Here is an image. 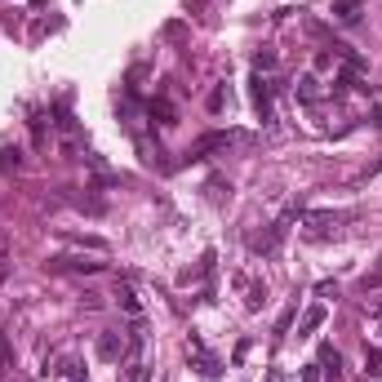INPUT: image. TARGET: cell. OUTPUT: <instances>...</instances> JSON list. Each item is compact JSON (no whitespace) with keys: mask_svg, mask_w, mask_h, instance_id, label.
<instances>
[{"mask_svg":"<svg viewBox=\"0 0 382 382\" xmlns=\"http://www.w3.org/2000/svg\"><path fill=\"white\" fill-rule=\"evenodd\" d=\"M45 5H49V0H32V9H45Z\"/></svg>","mask_w":382,"mask_h":382,"instance_id":"603a6c76","label":"cell"},{"mask_svg":"<svg viewBox=\"0 0 382 382\" xmlns=\"http://www.w3.org/2000/svg\"><path fill=\"white\" fill-rule=\"evenodd\" d=\"M302 222H307L311 231H333V227L342 222V213H302Z\"/></svg>","mask_w":382,"mask_h":382,"instance_id":"7c38bea8","label":"cell"},{"mask_svg":"<svg viewBox=\"0 0 382 382\" xmlns=\"http://www.w3.org/2000/svg\"><path fill=\"white\" fill-rule=\"evenodd\" d=\"M365 5L369 0H338V5H333V18H338V23H356Z\"/></svg>","mask_w":382,"mask_h":382,"instance_id":"8fae6325","label":"cell"},{"mask_svg":"<svg viewBox=\"0 0 382 382\" xmlns=\"http://www.w3.org/2000/svg\"><path fill=\"white\" fill-rule=\"evenodd\" d=\"M249 85H254V111H258V120H263V125H276V107H272L276 85L263 76V71H254V80H249Z\"/></svg>","mask_w":382,"mask_h":382,"instance_id":"6da1fadb","label":"cell"},{"mask_svg":"<svg viewBox=\"0 0 382 382\" xmlns=\"http://www.w3.org/2000/svg\"><path fill=\"white\" fill-rule=\"evenodd\" d=\"M254 71H276V49H258L254 53Z\"/></svg>","mask_w":382,"mask_h":382,"instance_id":"2e32d148","label":"cell"},{"mask_svg":"<svg viewBox=\"0 0 382 382\" xmlns=\"http://www.w3.org/2000/svg\"><path fill=\"white\" fill-rule=\"evenodd\" d=\"M222 107H227V89L218 85V89H213V94H209V111H213V116H218Z\"/></svg>","mask_w":382,"mask_h":382,"instance_id":"44dd1931","label":"cell"},{"mask_svg":"<svg viewBox=\"0 0 382 382\" xmlns=\"http://www.w3.org/2000/svg\"><path fill=\"white\" fill-rule=\"evenodd\" d=\"M263 302H267V289H263V285H249V298H245V307H249V311H258Z\"/></svg>","mask_w":382,"mask_h":382,"instance_id":"ac0fdd59","label":"cell"},{"mask_svg":"<svg viewBox=\"0 0 382 382\" xmlns=\"http://www.w3.org/2000/svg\"><path fill=\"white\" fill-rule=\"evenodd\" d=\"M374 174H382V160H378V165H374V169H369V178H374Z\"/></svg>","mask_w":382,"mask_h":382,"instance_id":"cb8c5ba5","label":"cell"},{"mask_svg":"<svg viewBox=\"0 0 382 382\" xmlns=\"http://www.w3.org/2000/svg\"><path fill=\"white\" fill-rule=\"evenodd\" d=\"M49 272H85V276H94V272H102V263H85V258L58 254V258H49Z\"/></svg>","mask_w":382,"mask_h":382,"instance_id":"8992f818","label":"cell"},{"mask_svg":"<svg viewBox=\"0 0 382 382\" xmlns=\"http://www.w3.org/2000/svg\"><path fill=\"white\" fill-rule=\"evenodd\" d=\"M378 285H382V258H378V267H374V272H369L365 280H360V289L369 294V289H378Z\"/></svg>","mask_w":382,"mask_h":382,"instance_id":"ffe728a7","label":"cell"},{"mask_svg":"<svg viewBox=\"0 0 382 382\" xmlns=\"http://www.w3.org/2000/svg\"><path fill=\"white\" fill-rule=\"evenodd\" d=\"M58 378H62V382H85V378H89V374H85V360L67 356V360H62V369H58Z\"/></svg>","mask_w":382,"mask_h":382,"instance_id":"4fadbf2b","label":"cell"},{"mask_svg":"<svg viewBox=\"0 0 382 382\" xmlns=\"http://www.w3.org/2000/svg\"><path fill=\"white\" fill-rule=\"evenodd\" d=\"M18 165H23V152H18V147H5V152H0V174H18Z\"/></svg>","mask_w":382,"mask_h":382,"instance_id":"9a60e30c","label":"cell"},{"mask_svg":"<svg viewBox=\"0 0 382 382\" xmlns=\"http://www.w3.org/2000/svg\"><path fill=\"white\" fill-rule=\"evenodd\" d=\"M365 374H369V378H382V351H378V347L365 351Z\"/></svg>","mask_w":382,"mask_h":382,"instance_id":"e0dca14e","label":"cell"},{"mask_svg":"<svg viewBox=\"0 0 382 382\" xmlns=\"http://www.w3.org/2000/svg\"><path fill=\"white\" fill-rule=\"evenodd\" d=\"M125 365V382H147L152 378V365H147L143 356H129V360H120Z\"/></svg>","mask_w":382,"mask_h":382,"instance_id":"9c48e42d","label":"cell"},{"mask_svg":"<svg viewBox=\"0 0 382 382\" xmlns=\"http://www.w3.org/2000/svg\"><path fill=\"white\" fill-rule=\"evenodd\" d=\"M116 302H120V311H129L134 320H143V302H138V294H134L129 280H116Z\"/></svg>","mask_w":382,"mask_h":382,"instance_id":"ba28073f","label":"cell"},{"mask_svg":"<svg viewBox=\"0 0 382 382\" xmlns=\"http://www.w3.org/2000/svg\"><path fill=\"white\" fill-rule=\"evenodd\" d=\"M320 378H329V382L342 378V351L333 347V342H324V347H320Z\"/></svg>","mask_w":382,"mask_h":382,"instance_id":"5b68a950","label":"cell"},{"mask_svg":"<svg viewBox=\"0 0 382 382\" xmlns=\"http://www.w3.org/2000/svg\"><path fill=\"white\" fill-rule=\"evenodd\" d=\"M302 382H320V365H307V374H302Z\"/></svg>","mask_w":382,"mask_h":382,"instance_id":"7402d4cb","label":"cell"},{"mask_svg":"<svg viewBox=\"0 0 382 382\" xmlns=\"http://www.w3.org/2000/svg\"><path fill=\"white\" fill-rule=\"evenodd\" d=\"M187 351H191V360H195V369H200V374L204 378H218V356H213V351L209 347H204V342H200V333H191V338H187Z\"/></svg>","mask_w":382,"mask_h":382,"instance_id":"3957f363","label":"cell"},{"mask_svg":"<svg viewBox=\"0 0 382 382\" xmlns=\"http://www.w3.org/2000/svg\"><path fill=\"white\" fill-rule=\"evenodd\" d=\"M125 351H129V338L120 329H102L98 333V360H102V365H120Z\"/></svg>","mask_w":382,"mask_h":382,"instance_id":"7a4b0ae2","label":"cell"},{"mask_svg":"<svg viewBox=\"0 0 382 382\" xmlns=\"http://www.w3.org/2000/svg\"><path fill=\"white\" fill-rule=\"evenodd\" d=\"M374 315H382V302H378V307H374Z\"/></svg>","mask_w":382,"mask_h":382,"instance_id":"d4e9b609","label":"cell"},{"mask_svg":"<svg viewBox=\"0 0 382 382\" xmlns=\"http://www.w3.org/2000/svg\"><path fill=\"white\" fill-rule=\"evenodd\" d=\"M294 320H298V307H285L280 320H276V333H289V329H294Z\"/></svg>","mask_w":382,"mask_h":382,"instance_id":"d6986e66","label":"cell"},{"mask_svg":"<svg viewBox=\"0 0 382 382\" xmlns=\"http://www.w3.org/2000/svg\"><path fill=\"white\" fill-rule=\"evenodd\" d=\"M236 138H240V134H231V129H227V134H204V138H195V143H191L187 156H191V160H204L209 152H218V147H231Z\"/></svg>","mask_w":382,"mask_h":382,"instance_id":"277c9868","label":"cell"},{"mask_svg":"<svg viewBox=\"0 0 382 382\" xmlns=\"http://www.w3.org/2000/svg\"><path fill=\"white\" fill-rule=\"evenodd\" d=\"M294 94L302 98V102H320V80L307 71V76H298V85H294Z\"/></svg>","mask_w":382,"mask_h":382,"instance_id":"30bf717a","label":"cell"},{"mask_svg":"<svg viewBox=\"0 0 382 382\" xmlns=\"http://www.w3.org/2000/svg\"><path fill=\"white\" fill-rule=\"evenodd\" d=\"M324 315H329V311H324V302H311L302 311V320H298V338H311V333L324 324Z\"/></svg>","mask_w":382,"mask_h":382,"instance_id":"52a82bcc","label":"cell"},{"mask_svg":"<svg viewBox=\"0 0 382 382\" xmlns=\"http://www.w3.org/2000/svg\"><path fill=\"white\" fill-rule=\"evenodd\" d=\"M0 374H14V342L5 329H0Z\"/></svg>","mask_w":382,"mask_h":382,"instance_id":"5bb4252c","label":"cell"}]
</instances>
